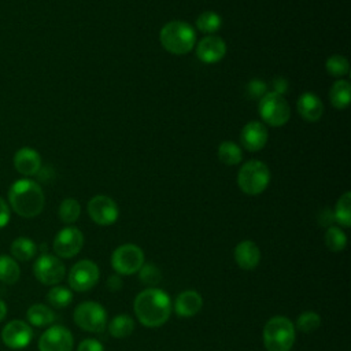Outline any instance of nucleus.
Listing matches in <instances>:
<instances>
[{"label": "nucleus", "mask_w": 351, "mask_h": 351, "mask_svg": "<svg viewBox=\"0 0 351 351\" xmlns=\"http://www.w3.org/2000/svg\"><path fill=\"white\" fill-rule=\"evenodd\" d=\"M171 308L169 293L155 287L141 291L134 299L136 317L147 328H158L167 322Z\"/></svg>", "instance_id": "nucleus-1"}, {"label": "nucleus", "mask_w": 351, "mask_h": 351, "mask_svg": "<svg viewBox=\"0 0 351 351\" xmlns=\"http://www.w3.org/2000/svg\"><path fill=\"white\" fill-rule=\"evenodd\" d=\"M45 204V196L34 180L21 178L12 182L8 189V206L23 218L37 217Z\"/></svg>", "instance_id": "nucleus-2"}, {"label": "nucleus", "mask_w": 351, "mask_h": 351, "mask_svg": "<svg viewBox=\"0 0 351 351\" xmlns=\"http://www.w3.org/2000/svg\"><path fill=\"white\" fill-rule=\"evenodd\" d=\"M162 47L173 55H185L196 44L195 29L184 21H171L163 25L159 33Z\"/></svg>", "instance_id": "nucleus-3"}, {"label": "nucleus", "mask_w": 351, "mask_h": 351, "mask_svg": "<svg viewBox=\"0 0 351 351\" xmlns=\"http://www.w3.org/2000/svg\"><path fill=\"white\" fill-rule=\"evenodd\" d=\"M295 325L284 315L271 317L263 328V344L267 351H291L295 343Z\"/></svg>", "instance_id": "nucleus-4"}, {"label": "nucleus", "mask_w": 351, "mask_h": 351, "mask_svg": "<svg viewBox=\"0 0 351 351\" xmlns=\"http://www.w3.org/2000/svg\"><path fill=\"white\" fill-rule=\"evenodd\" d=\"M270 182V170L266 163L261 160L245 162L237 173V185L245 195L262 193Z\"/></svg>", "instance_id": "nucleus-5"}, {"label": "nucleus", "mask_w": 351, "mask_h": 351, "mask_svg": "<svg viewBox=\"0 0 351 351\" xmlns=\"http://www.w3.org/2000/svg\"><path fill=\"white\" fill-rule=\"evenodd\" d=\"M258 111L263 122L274 128L285 125L291 117L288 101L282 95L276 92H267L263 97L259 99Z\"/></svg>", "instance_id": "nucleus-6"}, {"label": "nucleus", "mask_w": 351, "mask_h": 351, "mask_svg": "<svg viewBox=\"0 0 351 351\" xmlns=\"http://www.w3.org/2000/svg\"><path fill=\"white\" fill-rule=\"evenodd\" d=\"M74 322L82 330L99 333L107 326V313L100 303L82 302L74 310Z\"/></svg>", "instance_id": "nucleus-7"}, {"label": "nucleus", "mask_w": 351, "mask_h": 351, "mask_svg": "<svg viewBox=\"0 0 351 351\" xmlns=\"http://www.w3.org/2000/svg\"><path fill=\"white\" fill-rule=\"evenodd\" d=\"M111 265L117 274H134L144 265V252L136 244L119 245L111 255Z\"/></svg>", "instance_id": "nucleus-8"}, {"label": "nucleus", "mask_w": 351, "mask_h": 351, "mask_svg": "<svg viewBox=\"0 0 351 351\" xmlns=\"http://www.w3.org/2000/svg\"><path fill=\"white\" fill-rule=\"evenodd\" d=\"M34 277L44 285H56L64 277V265L51 254H41L33 265Z\"/></svg>", "instance_id": "nucleus-9"}, {"label": "nucleus", "mask_w": 351, "mask_h": 351, "mask_svg": "<svg viewBox=\"0 0 351 351\" xmlns=\"http://www.w3.org/2000/svg\"><path fill=\"white\" fill-rule=\"evenodd\" d=\"M99 276L97 265L93 261L82 259L70 269L69 285L77 292H86L97 284Z\"/></svg>", "instance_id": "nucleus-10"}, {"label": "nucleus", "mask_w": 351, "mask_h": 351, "mask_svg": "<svg viewBox=\"0 0 351 351\" xmlns=\"http://www.w3.org/2000/svg\"><path fill=\"white\" fill-rule=\"evenodd\" d=\"M84 245V234L74 226H66L58 232L53 239V251L60 258L75 256Z\"/></svg>", "instance_id": "nucleus-11"}, {"label": "nucleus", "mask_w": 351, "mask_h": 351, "mask_svg": "<svg viewBox=\"0 0 351 351\" xmlns=\"http://www.w3.org/2000/svg\"><path fill=\"white\" fill-rule=\"evenodd\" d=\"M32 326L22 319H12L1 329V341L11 350H22L33 340Z\"/></svg>", "instance_id": "nucleus-12"}, {"label": "nucleus", "mask_w": 351, "mask_h": 351, "mask_svg": "<svg viewBox=\"0 0 351 351\" xmlns=\"http://www.w3.org/2000/svg\"><path fill=\"white\" fill-rule=\"evenodd\" d=\"M88 214L95 223L107 226L118 219L119 210L117 203L110 196L97 195L89 200Z\"/></svg>", "instance_id": "nucleus-13"}, {"label": "nucleus", "mask_w": 351, "mask_h": 351, "mask_svg": "<svg viewBox=\"0 0 351 351\" xmlns=\"http://www.w3.org/2000/svg\"><path fill=\"white\" fill-rule=\"evenodd\" d=\"M74 346L71 332L62 325L49 326L38 340L40 351H71Z\"/></svg>", "instance_id": "nucleus-14"}, {"label": "nucleus", "mask_w": 351, "mask_h": 351, "mask_svg": "<svg viewBox=\"0 0 351 351\" xmlns=\"http://www.w3.org/2000/svg\"><path fill=\"white\" fill-rule=\"evenodd\" d=\"M240 141L241 145L251 152L261 151L267 143L266 126L259 121L248 122L240 132Z\"/></svg>", "instance_id": "nucleus-15"}, {"label": "nucleus", "mask_w": 351, "mask_h": 351, "mask_svg": "<svg viewBox=\"0 0 351 351\" xmlns=\"http://www.w3.org/2000/svg\"><path fill=\"white\" fill-rule=\"evenodd\" d=\"M226 53V44L221 37L217 36H207L197 43L196 47V56L203 63H217L219 62Z\"/></svg>", "instance_id": "nucleus-16"}, {"label": "nucleus", "mask_w": 351, "mask_h": 351, "mask_svg": "<svg viewBox=\"0 0 351 351\" xmlns=\"http://www.w3.org/2000/svg\"><path fill=\"white\" fill-rule=\"evenodd\" d=\"M14 167L22 176H36L41 170V156L36 149L22 147L14 155Z\"/></svg>", "instance_id": "nucleus-17"}, {"label": "nucleus", "mask_w": 351, "mask_h": 351, "mask_svg": "<svg viewBox=\"0 0 351 351\" xmlns=\"http://www.w3.org/2000/svg\"><path fill=\"white\" fill-rule=\"evenodd\" d=\"M203 306V299L196 291H184L181 292L173 304V308L178 317L189 318L196 315Z\"/></svg>", "instance_id": "nucleus-18"}, {"label": "nucleus", "mask_w": 351, "mask_h": 351, "mask_svg": "<svg viewBox=\"0 0 351 351\" xmlns=\"http://www.w3.org/2000/svg\"><path fill=\"white\" fill-rule=\"evenodd\" d=\"M234 261L243 270H252L261 262V251L251 240L240 241L234 248Z\"/></svg>", "instance_id": "nucleus-19"}, {"label": "nucleus", "mask_w": 351, "mask_h": 351, "mask_svg": "<svg viewBox=\"0 0 351 351\" xmlns=\"http://www.w3.org/2000/svg\"><path fill=\"white\" fill-rule=\"evenodd\" d=\"M298 112L307 122H315L322 117L324 104L313 92H303L298 99Z\"/></svg>", "instance_id": "nucleus-20"}, {"label": "nucleus", "mask_w": 351, "mask_h": 351, "mask_svg": "<svg viewBox=\"0 0 351 351\" xmlns=\"http://www.w3.org/2000/svg\"><path fill=\"white\" fill-rule=\"evenodd\" d=\"M350 93H351L350 82L347 80H337L330 86L329 100L335 108L344 110L350 104Z\"/></svg>", "instance_id": "nucleus-21"}, {"label": "nucleus", "mask_w": 351, "mask_h": 351, "mask_svg": "<svg viewBox=\"0 0 351 351\" xmlns=\"http://www.w3.org/2000/svg\"><path fill=\"white\" fill-rule=\"evenodd\" d=\"M26 318L33 326H47L55 321V313L43 303H34L27 308Z\"/></svg>", "instance_id": "nucleus-22"}, {"label": "nucleus", "mask_w": 351, "mask_h": 351, "mask_svg": "<svg viewBox=\"0 0 351 351\" xmlns=\"http://www.w3.org/2000/svg\"><path fill=\"white\" fill-rule=\"evenodd\" d=\"M10 250H11L12 258L15 261H21V262L30 261L37 254V245L29 237H18V239H15L12 241Z\"/></svg>", "instance_id": "nucleus-23"}, {"label": "nucleus", "mask_w": 351, "mask_h": 351, "mask_svg": "<svg viewBox=\"0 0 351 351\" xmlns=\"http://www.w3.org/2000/svg\"><path fill=\"white\" fill-rule=\"evenodd\" d=\"M134 329V321L128 314L115 315L108 324V332L115 339H123L132 335Z\"/></svg>", "instance_id": "nucleus-24"}, {"label": "nucleus", "mask_w": 351, "mask_h": 351, "mask_svg": "<svg viewBox=\"0 0 351 351\" xmlns=\"http://www.w3.org/2000/svg\"><path fill=\"white\" fill-rule=\"evenodd\" d=\"M21 277V269L16 261L10 255H0V281L7 285L15 284Z\"/></svg>", "instance_id": "nucleus-25"}, {"label": "nucleus", "mask_w": 351, "mask_h": 351, "mask_svg": "<svg viewBox=\"0 0 351 351\" xmlns=\"http://www.w3.org/2000/svg\"><path fill=\"white\" fill-rule=\"evenodd\" d=\"M217 155H218V159L228 166L239 165L243 159L241 148L233 141H222L218 147Z\"/></svg>", "instance_id": "nucleus-26"}, {"label": "nucleus", "mask_w": 351, "mask_h": 351, "mask_svg": "<svg viewBox=\"0 0 351 351\" xmlns=\"http://www.w3.org/2000/svg\"><path fill=\"white\" fill-rule=\"evenodd\" d=\"M333 217L335 221L344 228H348L351 225V192H344L339 197L333 211Z\"/></svg>", "instance_id": "nucleus-27"}, {"label": "nucleus", "mask_w": 351, "mask_h": 351, "mask_svg": "<svg viewBox=\"0 0 351 351\" xmlns=\"http://www.w3.org/2000/svg\"><path fill=\"white\" fill-rule=\"evenodd\" d=\"M221 25H222V19L214 11H204L196 19L197 30L202 32V33H206V34H211V33L218 32Z\"/></svg>", "instance_id": "nucleus-28"}, {"label": "nucleus", "mask_w": 351, "mask_h": 351, "mask_svg": "<svg viewBox=\"0 0 351 351\" xmlns=\"http://www.w3.org/2000/svg\"><path fill=\"white\" fill-rule=\"evenodd\" d=\"M47 300L55 308H64L73 302V293L66 287L55 285L48 291Z\"/></svg>", "instance_id": "nucleus-29"}, {"label": "nucleus", "mask_w": 351, "mask_h": 351, "mask_svg": "<svg viewBox=\"0 0 351 351\" xmlns=\"http://www.w3.org/2000/svg\"><path fill=\"white\" fill-rule=\"evenodd\" d=\"M325 244L332 252H340L346 248L347 236L337 226H328L325 232Z\"/></svg>", "instance_id": "nucleus-30"}, {"label": "nucleus", "mask_w": 351, "mask_h": 351, "mask_svg": "<svg viewBox=\"0 0 351 351\" xmlns=\"http://www.w3.org/2000/svg\"><path fill=\"white\" fill-rule=\"evenodd\" d=\"M80 214H81V206L73 197L64 199L59 206V218L64 223H74L78 219Z\"/></svg>", "instance_id": "nucleus-31"}, {"label": "nucleus", "mask_w": 351, "mask_h": 351, "mask_svg": "<svg viewBox=\"0 0 351 351\" xmlns=\"http://www.w3.org/2000/svg\"><path fill=\"white\" fill-rule=\"evenodd\" d=\"M325 69L332 77H344L350 71V63L343 55H332L326 59Z\"/></svg>", "instance_id": "nucleus-32"}, {"label": "nucleus", "mask_w": 351, "mask_h": 351, "mask_svg": "<svg viewBox=\"0 0 351 351\" xmlns=\"http://www.w3.org/2000/svg\"><path fill=\"white\" fill-rule=\"evenodd\" d=\"M319 325H321V317L314 311L302 313L296 321V328L304 333L318 329Z\"/></svg>", "instance_id": "nucleus-33"}, {"label": "nucleus", "mask_w": 351, "mask_h": 351, "mask_svg": "<svg viewBox=\"0 0 351 351\" xmlns=\"http://www.w3.org/2000/svg\"><path fill=\"white\" fill-rule=\"evenodd\" d=\"M138 277L147 285H156L162 280V273L155 265L144 263L138 270Z\"/></svg>", "instance_id": "nucleus-34"}, {"label": "nucleus", "mask_w": 351, "mask_h": 351, "mask_svg": "<svg viewBox=\"0 0 351 351\" xmlns=\"http://www.w3.org/2000/svg\"><path fill=\"white\" fill-rule=\"evenodd\" d=\"M247 93L251 99H261L267 93V85L262 80H251L247 85Z\"/></svg>", "instance_id": "nucleus-35"}, {"label": "nucleus", "mask_w": 351, "mask_h": 351, "mask_svg": "<svg viewBox=\"0 0 351 351\" xmlns=\"http://www.w3.org/2000/svg\"><path fill=\"white\" fill-rule=\"evenodd\" d=\"M77 351H104L103 344L96 339H84L80 344Z\"/></svg>", "instance_id": "nucleus-36"}, {"label": "nucleus", "mask_w": 351, "mask_h": 351, "mask_svg": "<svg viewBox=\"0 0 351 351\" xmlns=\"http://www.w3.org/2000/svg\"><path fill=\"white\" fill-rule=\"evenodd\" d=\"M11 218V208L8 203L0 196V228H4Z\"/></svg>", "instance_id": "nucleus-37"}, {"label": "nucleus", "mask_w": 351, "mask_h": 351, "mask_svg": "<svg viewBox=\"0 0 351 351\" xmlns=\"http://www.w3.org/2000/svg\"><path fill=\"white\" fill-rule=\"evenodd\" d=\"M273 88H274L273 92L278 95H284L288 90V81L282 77H277L273 80Z\"/></svg>", "instance_id": "nucleus-38"}, {"label": "nucleus", "mask_w": 351, "mask_h": 351, "mask_svg": "<svg viewBox=\"0 0 351 351\" xmlns=\"http://www.w3.org/2000/svg\"><path fill=\"white\" fill-rule=\"evenodd\" d=\"M107 287L110 291H119L122 288V280L119 274H112L107 280Z\"/></svg>", "instance_id": "nucleus-39"}, {"label": "nucleus", "mask_w": 351, "mask_h": 351, "mask_svg": "<svg viewBox=\"0 0 351 351\" xmlns=\"http://www.w3.org/2000/svg\"><path fill=\"white\" fill-rule=\"evenodd\" d=\"M322 217H324V219H319V221H321V223H322L324 226H329V225L335 221L333 213H332L329 208L324 210V211L319 214V218H322Z\"/></svg>", "instance_id": "nucleus-40"}, {"label": "nucleus", "mask_w": 351, "mask_h": 351, "mask_svg": "<svg viewBox=\"0 0 351 351\" xmlns=\"http://www.w3.org/2000/svg\"><path fill=\"white\" fill-rule=\"evenodd\" d=\"M5 315H7V304L3 299H0V322L5 318Z\"/></svg>", "instance_id": "nucleus-41"}]
</instances>
